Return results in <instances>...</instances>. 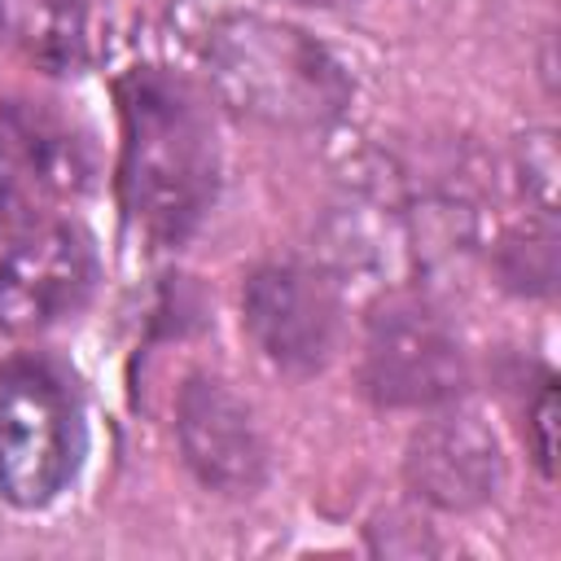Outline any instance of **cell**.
Returning <instances> with one entry per match:
<instances>
[{
  "mask_svg": "<svg viewBox=\"0 0 561 561\" xmlns=\"http://www.w3.org/2000/svg\"><path fill=\"white\" fill-rule=\"evenodd\" d=\"M118 188L131 224L162 250L184 245L215 202L219 149L197 88L162 66L118 83Z\"/></svg>",
  "mask_w": 561,
  "mask_h": 561,
  "instance_id": "obj_1",
  "label": "cell"
},
{
  "mask_svg": "<svg viewBox=\"0 0 561 561\" xmlns=\"http://www.w3.org/2000/svg\"><path fill=\"white\" fill-rule=\"evenodd\" d=\"M206 75L232 114L289 131L337 123L355 96V83L329 44L263 13L215 22L206 39Z\"/></svg>",
  "mask_w": 561,
  "mask_h": 561,
  "instance_id": "obj_2",
  "label": "cell"
},
{
  "mask_svg": "<svg viewBox=\"0 0 561 561\" xmlns=\"http://www.w3.org/2000/svg\"><path fill=\"white\" fill-rule=\"evenodd\" d=\"M469 359L451 320L421 294L390 289L368 324L359 351V386L381 408H443L460 399Z\"/></svg>",
  "mask_w": 561,
  "mask_h": 561,
  "instance_id": "obj_3",
  "label": "cell"
},
{
  "mask_svg": "<svg viewBox=\"0 0 561 561\" xmlns=\"http://www.w3.org/2000/svg\"><path fill=\"white\" fill-rule=\"evenodd\" d=\"M79 465V412L35 364H0V500L48 504Z\"/></svg>",
  "mask_w": 561,
  "mask_h": 561,
  "instance_id": "obj_4",
  "label": "cell"
},
{
  "mask_svg": "<svg viewBox=\"0 0 561 561\" xmlns=\"http://www.w3.org/2000/svg\"><path fill=\"white\" fill-rule=\"evenodd\" d=\"M241 324L267 364L285 373H320L342 337V285L320 263H263L245 276Z\"/></svg>",
  "mask_w": 561,
  "mask_h": 561,
  "instance_id": "obj_5",
  "label": "cell"
},
{
  "mask_svg": "<svg viewBox=\"0 0 561 561\" xmlns=\"http://www.w3.org/2000/svg\"><path fill=\"white\" fill-rule=\"evenodd\" d=\"M96 276V245L79 224H31L0 254V329L31 337L79 316Z\"/></svg>",
  "mask_w": 561,
  "mask_h": 561,
  "instance_id": "obj_6",
  "label": "cell"
},
{
  "mask_svg": "<svg viewBox=\"0 0 561 561\" xmlns=\"http://www.w3.org/2000/svg\"><path fill=\"white\" fill-rule=\"evenodd\" d=\"M175 443L188 473L215 495H254L267 482V434L224 377L193 373L180 386Z\"/></svg>",
  "mask_w": 561,
  "mask_h": 561,
  "instance_id": "obj_7",
  "label": "cell"
},
{
  "mask_svg": "<svg viewBox=\"0 0 561 561\" xmlns=\"http://www.w3.org/2000/svg\"><path fill=\"white\" fill-rule=\"evenodd\" d=\"M403 478L416 500L443 513H469L500 495L504 447L478 408L443 403L412 430L403 451Z\"/></svg>",
  "mask_w": 561,
  "mask_h": 561,
  "instance_id": "obj_8",
  "label": "cell"
},
{
  "mask_svg": "<svg viewBox=\"0 0 561 561\" xmlns=\"http://www.w3.org/2000/svg\"><path fill=\"white\" fill-rule=\"evenodd\" d=\"M0 136L39 193H79L92 180V145L53 101H9L0 110Z\"/></svg>",
  "mask_w": 561,
  "mask_h": 561,
  "instance_id": "obj_9",
  "label": "cell"
},
{
  "mask_svg": "<svg viewBox=\"0 0 561 561\" xmlns=\"http://www.w3.org/2000/svg\"><path fill=\"white\" fill-rule=\"evenodd\" d=\"M88 18V0H0V35L48 75L83 70Z\"/></svg>",
  "mask_w": 561,
  "mask_h": 561,
  "instance_id": "obj_10",
  "label": "cell"
},
{
  "mask_svg": "<svg viewBox=\"0 0 561 561\" xmlns=\"http://www.w3.org/2000/svg\"><path fill=\"white\" fill-rule=\"evenodd\" d=\"M500 267L504 280L517 289H548L557 276V232H552V215H539V224H526V237H508L500 250Z\"/></svg>",
  "mask_w": 561,
  "mask_h": 561,
  "instance_id": "obj_11",
  "label": "cell"
},
{
  "mask_svg": "<svg viewBox=\"0 0 561 561\" xmlns=\"http://www.w3.org/2000/svg\"><path fill=\"white\" fill-rule=\"evenodd\" d=\"M35 180L26 175L22 158L13 153V145L0 136V241L18 237L31 228V202H35Z\"/></svg>",
  "mask_w": 561,
  "mask_h": 561,
  "instance_id": "obj_12",
  "label": "cell"
},
{
  "mask_svg": "<svg viewBox=\"0 0 561 561\" xmlns=\"http://www.w3.org/2000/svg\"><path fill=\"white\" fill-rule=\"evenodd\" d=\"M522 180H526V193H535L539 210L552 215V206H557V149H552V131L522 136Z\"/></svg>",
  "mask_w": 561,
  "mask_h": 561,
  "instance_id": "obj_13",
  "label": "cell"
},
{
  "mask_svg": "<svg viewBox=\"0 0 561 561\" xmlns=\"http://www.w3.org/2000/svg\"><path fill=\"white\" fill-rule=\"evenodd\" d=\"M530 447L539 469L552 478V456H557V386L552 381H543L530 403Z\"/></svg>",
  "mask_w": 561,
  "mask_h": 561,
  "instance_id": "obj_14",
  "label": "cell"
},
{
  "mask_svg": "<svg viewBox=\"0 0 561 561\" xmlns=\"http://www.w3.org/2000/svg\"><path fill=\"white\" fill-rule=\"evenodd\" d=\"M289 4H307V9H337V4H355V0H289Z\"/></svg>",
  "mask_w": 561,
  "mask_h": 561,
  "instance_id": "obj_15",
  "label": "cell"
}]
</instances>
